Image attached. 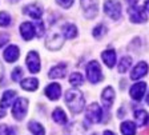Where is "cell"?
<instances>
[{
	"label": "cell",
	"mask_w": 149,
	"mask_h": 135,
	"mask_svg": "<svg viewBox=\"0 0 149 135\" xmlns=\"http://www.w3.org/2000/svg\"><path fill=\"white\" fill-rule=\"evenodd\" d=\"M23 12H24L25 15L31 16L32 19H36V20H39L41 18V15H43V10H41L39 6H36V4H29V6H27Z\"/></svg>",
	"instance_id": "cell-16"
},
{
	"label": "cell",
	"mask_w": 149,
	"mask_h": 135,
	"mask_svg": "<svg viewBox=\"0 0 149 135\" xmlns=\"http://www.w3.org/2000/svg\"><path fill=\"white\" fill-rule=\"evenodd\" d=\"M127 1L129 6H136V4L139 3V0H127Z\"/></svg>",
	"instance_id": "cell-35"
},
{
	"label": "cell",
	"mask_w": 149,
	"mask_h": 135,
	"mask_svg": "<svg viewBox=\"0 0 149 135\" xmlns=\"http://www.w3.org/2000/svg\"><path fill=\"white\" fill-rule=\"evenodd\" d=\"M64 44V36L59 34H51L48 38H47V41H45V46L47 48H49L52 51H56V50H60Z\"/></svg>",
	"instance_id": "cell-9"
},
{
	"label": "cell",
	"mask_w": 149,
	"mask_h": 135,
	"mask_svg": "<svg viewBox=\"0 0 149 135\" xmlns=\"http://www.w3.org/2000/svg\"><path fill=\"white\" fill-rule=\"evenodd\" d=\"M8 39H9V36L8 35H6V34H0V47H3L4 44L8 41Z\"/></svg>",
	"instance_id": "cell-33"
},
{
	"label": "cell",
	"mask_w": 149,
	"mask_h": 135,
	"mask_svg": "<svg viewBox=\"0 0 149 135\" xmlns=\"http://www.w3.org/2000/svg\"><path fill=\"white\" fill-rule=\"evenodd\" d=\"M20 82H22L20 83L22 88H24L27 91H35L39 87V80L36 78H27L24 80H20Z\"/></svg>",
	"instance_id": "cell-20"
},
{
	"label": "cell",
	"mask_w": 149,
	"mask_h": 135,
	"mask_svg": "<svg viewBox=\"0 0 149 135\" xmlns=\"http://www.w3.org/2000/svg\"><path fill=\"white\" fill-rule=\"evenodd\" d=\"M37 36H41V35L44 34V24L43 23H39V24H37Z\"/></svg>",
	"instance_id": "cell-34"
},
{
	"label": "cell",
	"mask_w": 149,
	"mask_h": 135,
	"mask_svg": "<svg viewBox=\"0 0 149 135\" xmlns=\"http://www.w3.org/2000/svg\"><path fill=\"white\" fill-rule=\"evenodd\" d=\"M1 70L3 68H1V66H0V78H1Z\"/></svg>",
	"instance_id": "cell-41"
},
{
	"label": "cell",
	"mask_w": 149,
	"mask_h": 135,
	"mask_svg": "<svg viewBox=\"0 0 149 135\" xmlns=\"http://www.w3.org/2000/svg\"><path fill=\"white\" fill-rule=\"evenodd\" d=\"M87 78L91 83H99L101 82L102 79V74H101V68H100V64L95 60L89 62L87 64Z\"/></svg>",
	"instance_id": "cell-2"
},
{
	"label": "cell",
	"mask_w": 149,
	"mask_h": 135,
	"mask_svg": "<svg viewBox=\"0 0 149 135\" xmlns=\"http://www.w3.org/2000/svg\"><path fill=\"white\" fill-rule=\"evenodd\" d=\"M0 135H16L15 130L8 127L7 124H1L0 126Z\"/></svg>",
	"instance_id": "cell-31"
},
{
	"label": "cell",
	"mask_w": 149,
	"mask_h": 135,
	"mask_svg": "<svg viewBox=\"0 0 149 135\" xmlns=\"http://www.w3.org/2000/svg\"><path fill=\"white\" fill-rule=\"evenodd\" d=\"M23 74L24 72H23L22 67H16V68L12 71V74H11V78H12L13 82H20V80H22Z\"/></svg>",
	"instance_id": "cell-30"
},
{
	"label": "cell",
	"mask_w": 149,
	"mask_h": 135,
	"mask_svg": "<svg viewBox=\"0 0 149 135\" xmlns=\"http://www.w3.org/2000/svg\"><path fill=\"white\" fill-rule=\"evenodd\" d=\"M65 74H67V67H65V64H57V66H55L53 68H51L48 76H49L51 79H60V78H64Z\"/></svg>",
	"instance_id": "cell-18"
},
{
	"label": "cell",
	"mask_w": 149,
	"mask_h": 135,
	"mask_svg": "<svg viewBox=\"0 0 149 135\" xmlns=\"http://www.w3.org/2000/svg\"><path fill=\"white\" fill-rule=\"evenodd\" d=\"M134 118L139 126H145L149 120V115L145 110H137L134 111Z\"/></svg>",
	"instance_id": "cell-22"
},
{
	"label": "cell",
	"mask_w": 149,
	"mask_h": 135,
	"mask_svg": "<svg viewBox=\"0 0 149 135\" xmlns=\"http://www.w3.org/2000/svg\"><path fill=\"white\" fill-rule=\"evenodd\" d=\"M130 64H132V58H129V56H124L123 59L120 60V63H118V66H117L118 72H121V74L127 72L128 68L130 67Z\"/></svg>",
	"instance_id": "cell-26"
},
{
	"label": "cell",
	"mask_w": 149,
	"mask_h": 135,
	"mask_svg": "<svg viewBox=\"0 0 149 135\" xmlns=\"http://www.w3.org/2000/svg\"><path fill=\"white\" fill-rule=\"evenodd\" d=\"M4 59L7 60V62L9 63H13L16 62V60L19 59V56H20V51H19V47L17 46H8V47L6 48V51H4L3 53Z\"/></svg>",
	"instance_id": "cell-13"
},
{
	"label": "cell",
	"mask_w": 149,
	"mask_h": 135,
	"mask_svg": "<svg viewBox=\"0 0 149 135\" xmlns=\"http://www.w3.org/2000/svg\"><path fill=\"white\" fill-rule=\"evenodd\" d=\"M146 72H148V64H146L145 62H140L133 68L132 74H130V78L133 79V80H139V79H141L143 76H145Z\"/></svg>",
	"instance_id": "cell-15"
},
{
	"label": "cell",
	"mask_w": 149,
	"mask_h": 135,
	"mask_svg": "<svg viewBox=\"0 0 149 135\" xmlns=\"http://www.w3.org/2000/svg\"><path fill=\"white\" fill-rule=\"evenodd\" d=\"M35 34H36V30H35V25L32 24V23L25 22L20 25V35L23 36L24 40H27V41L31 40L35 36Z\"/></svg>",
	"instance_id": "cell-11"
},
{
	"label": "cell",
	"mask_w": 149,
	"mask_h": 135,
	"mask_svg": "<svg viewBox=\"0 0 149 135\" xmlns=\"http://www.w3.org/2000/svg\"><path fill=\"white\" fill-rule=\"evenodd\" d=\"M11 24V16L7 12H0V27H8Z\"/></svg>",
	"instance_id": "cell-29"
},
{
	"label": "cell",
	"mask_w": 149,
	"mask_h": 135,
	"mask_svg": "<svg viewBox=\"0 0 149 135\" xmlns=\"http://www.w3.org/2000/svg\"><path fill=\"white\" fill-rule=\"evenodd\" d=\"M76 35H77V28H76L74 24L68 23V24H65L63 27V36L65 39H73Z\"/></svg>",
	"instance_id": "cell-21"
},
{
	"label": "cell",
	"mask_w": 149,
	"mask_h": 135,
	"mask_svg": "<svg viewBox=\"0 0 149 135\" xmlns=\"http://www.w3.org/2000/svg\"><path fill=\"white\" fill-rule=\"evenodd\" d=\"M102 111L101 107L97 103H92L87 107V112H85V118L89 120L91 123H99L101 120Z\"/></svg>",
	"instance_id": "cell-5"
},
{
	"label": "cell",
	"mask_w": 149,
	"mask_h": 135,
	"mask_svg": "<svg viewBox=\"0 0 149 135\" xmlns=\"http://www.w3.org/2000/svg\"><path fill=\"white\" fill-rule=\"evenodd\" d=\"M16 98V92L12 90H8L3 94L1 99H0V107L1 108H7V107H11V104H13V101Z\"/></svg>",
	"instance_id": "cell-17"
},
{
	"label": "cell",
	"mask_w": 149,
	"mask_h": 135,
	"mask_svg": "<svg viewBox=\"0 0 149 135\" xmlns=\"http://www.w3.org/2000/svg\"><path fill=\"white\" fill-rule=\"evenodd\" d=\"M102 60H104V63H105V66L109 67V68H112V67L115 66L116 63V52L113 50H107L102 52L101 55Z\"/></svg>",
	"instance_id": "cell-19"
},
{
	"label": "cell",
	"mask_w": 149,
	"mask_h": 135,
	"mask_svg": "<svg viewBox=\"0 0 149 135\" xmlns=\"http://www.w3.org/2000/svg\"><path fill=\"white\" fill-rule=\"evenodd\" d=\"M44 92H45L48 99H51V101H57L60 98V95H61V87H60V84H57V83H52V84H49L45 88Z\"/></svg>",
	"instance_id": "cell-14"
},
{
	"label": "cell",
	"mask_w": 149,
	"mask_h": 135,
	"mask_svg": "<svg viewBox=\"0 0 149 135\" xmlns=\"http://www.w3.org/2000/svg\"><path fill=\"white\" fill-rule=\"evenodd\" d=\"M145 90H146V84L144 82H139L136 83V84H133L132 87H130V96H132V99H134V101H141L144 96V94H145Z\"/></svg>",
	"instance_id": "cell-10"
},
{
	"label": "cell",
	"mask_w": 149,
	"mask_h": 135,
	"mask_svg": "<svg viewBox=\"0 0 149 135\" xmlns=\"http://www.w3.org/2000/svg\"><path fill=\"white\" fill-rule=\"evenodd\" d=\"M104 12L113 20L121 18V4L117 0H107L104 3Z\"/></svg>",
	"instance_id": "cell-4"
},
{
	"label": "cell",
	"mask_w": 149,
	"mask_h": 135,
	"mask_svg": "<svg viewBox=\"0 0 149 135\" xmlns=\"http://www.w3.org/2000/svg\"><path fill=\"white\" fill-rule=\"evenodd\" d=\"M65 103L69 107L72 114H79L85 107V98L77 90H69L65 94Z\"/></svg>",
	"instance_id": "cell-1"
},
{
	"label": "cell",
	"mask_w": 149,
	"mask_h": 135,
	"mask_svg": "<svg viewBox=\"0 0 149 135\" xmlns=\"http://www.w3.org/2000/svg\"><path fill=\"white\" fill-rule=\"evenodd\" d=\"M27 111H28V101L25 98H19L12 106L13 118H15L16 120L24 119V116L27 115Z\"/></svg>",
	"instance_id": "cell-3"
},
{
	"label": "cell",
	"mask_w": 149,
	"mask_h": 135,
	"mask_svg": "<svg viewBox=\"0 0 149 135\" xmlns=\"http://www.w3.org/2000/svg\"><path fill=\"white\" fill-rule=\"evenodd\" d=\"M56 1L63 8H71L72 4H73V0H56Z\"/></svg>",
	"instance_id": "cell-32"
},
{
	"label": "cell",
	"mask_w": 149,
	"mask_h": 135,
	"mask_svg": "<svg viewBox=\"0 0 149 135\" xmlns=\"http://www.w3.org/2000/svg\"><path fill=\"white\" fill-rule=\"evenodd\" d=\"M104 135H115L112 131H109V130H107V131H104Z\"/></svg>",
	"instance_id": "cell-36"
},
{
	"label": "cell",
	"mask_w": 149,
	"mask_h": 135,
	"mask_svg": "<svg viewBox=\"0 0 149 135\" xmlns=\"http://www.w3.org/2000/svg\"><path fill=\"white\" fill-rule=\"evenodd\" d=\"M52 118L56 123H59V124H65L67 123V115L65 112L61 110V108H56L52 114Z\"/></svg>",
	"instance_id": "cell-25"
},
{
	"label": "cell",
	"mask_w": 149,
	"mask_h": 135,
	"mask_svg": "<svg viewBox=\"0 0 149 135\" xmlns=\"http://www.w3.org/2000/svg\"><path fill=\"white\" fill-rule=\"evenodd\" d=\"M84 82V76L81 75L80 72H73L71 75V78H69V83H71L72 86H74V87H79V86H81Z\"/></svg>",
	"instance_id": "cell-27"
},
{
	"label": "cell",
	"mask_w": 149,
	"mask_h": 135,
	"mask_svg": "<svg viewBox=\"0 0 149 135\" xmlns=\"http://www.w3.org/2000/svg\"><path fill=\"white\" fill-rule=\"evenodd\" d=\"M107 32V27L104 24H99L95 27V30H93V36L96 39H100L102 36V35Z\"/></svg>",
	"instance_id": "cell-28"
},
{
	"label": "cell",
	"mask_w": 149,
	"mask_h": 135,
	"mask_svg": "<svg viewBox=\"0 0 149 135\" xmlns=\"http://www.w3.org/2000/svg\"><path fill=\"white\" fill-rule=\"evenodd\" d=\"M145 8H146V11H149V0L145 1Z\"/></svg>",
	"instance_id": "cell-39"
},
{
	"label": "cell",
	"mask_w": 149,
	"mask_h": 135,
	"mask_svg": "<svg viewBox=\"0 0 149 135\" xmlns=\"http://www.w3.org/2000/svg\"><path fill=\"white\" fill-rule=\"evenodd\" d=\"M121 132L123 135H134L136 134V126L133 122H124L121 124Z\"/></svg>",
	"instance_id": "cell-24"
},
{
	"label": "cell",
	"mask_w": 149,
	"mask_h": 135,
	"mask_svg": "<svg viewBox=\"0 0 149 135\" xmlns=\"http://www.w3.org/2000/svg\"><path fill=\"white\" fill-rule=\"evenodd\" d=\"M80 3L88 19H93L97 15V0H80Z\"/></svg>",
	"instance_id": "cell-8"
},
{
	"label": "cell",
	"mask_w": 149,
	"mask_h": 135,
	"mask_svg": "<svg viewBox=\"0 0 149 135\" xmlns=\"http://www.w3.org/2000/svg\"><path fill=\"white\" fill-rule=\"evenodd\" d=\"M128 13H129V18L132 23H145L146 22L145 11L141 7L130 6V8L128 10Z\"/></svg>",
	"instance_id": "cell-7"
},
{
	"label": "cell",
	"mask_w": 149,
	"mask_h": 135,
	"mask_svg": "<svg viewBox=\"0 0 149 135\" xmlns=\"http://www.w3.org/2000/svg\"><path fill=\"white\" fill-rule=\"evenodd\" d=\"M4 115H6V112H4L3 110H0V119H1V118H4Z\"/></svg>",
	"instance_id": "cell-38"
},
{
	"label": "cell",
	"mask_w": 149,
	"mask_h": 135,
	"mask_svg": "<svg viewBox=\"0 0 149 135\" xmlns=\"http://www.w3.org/2000/svg\"><path fill=\"white\" fill-rule=\"evenodd\" d=\"M113 101H115V90L112 87L104 88V91L101 94V102L104 104V107L105 108H111L112 104H113Z\"/></svg>",
	"instance_id": "cell-12"
},
{
	"label": "cell",
	"mask_w": 149,
	"mask_h": 135,
	"mask_svg": "<svg viewBox=\"0 0 149 135\" xmlns=\"http://www.w3.org/2000/svg\"><path fill=\"white\" fill-rule=\"evenodd\" d=\"M141 135H149V129L148 130H144V131L141 132Z\"/></svg>",
	"instance_id": "cell-37"
},
{
	"label": "cell",
	"mask_w": 149,
	"mask_h": 135,
	"mask_svg": "<svg viewBox=\"0 0 149 135\" xmlns=\"http://www.w3.org/2000/svg\"><path fill=\"white\" fill-rule=\"evenodd\" d=\"M28 129H29V131H31L33 135H45L44 127L39 122H35V120L29 122V124H28Z\"/></svg>",
	"instance_id": "cell-23"
},
{
	"label": "cell",
	"mask_w": 149,
	"mask_h": 135,
	"mask_svg": "<svg viewBox=\"0 0 149 135\" xmlns=\"http://www.w3.org/2000/svg\"><path fill=\"white\" fill-rule=\"evenodd\" d=\"M146 103L149 104V94H148V96H146Z\"/></svg>",
	"instance_id": "cell-40"
},
{
	"label": "cell",
	"mask_w": 149,
	"mask_h": 135,
	"mask_svg": "<svg viewBox=\"0 0 149 135\" xmlns=\"http://www.w3.org/2000/svg\"><path fill=\"white\" fill-rule=\"evenodd\" d=\"M27 67L32 74H37L39 71H40V67H41L40 58H39V53H37L36 51L28 52V55H27Z\"/></svg>",
	"instance_id": "cell-6"
}]
</instances>
